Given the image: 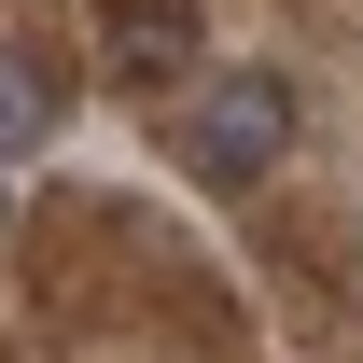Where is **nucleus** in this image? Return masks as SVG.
<instances>
[{
    "instance_id": "f03ea898",
    "label": "nucleus",
    "mask_w": 363,
    "mask_h": 363,
    "mask_svg": "<svg viewBox=\"0 0 363 363\" xmlns=\"http://www.w3.org/2000/svg\"><path fill=\"white\" fill-rule=\"evenodd\" d=\"M98 56H112V84H182L196 70V0H98Z\"/></svg>"
},
{
    "instance_id": "f257e3e1",
    "label": "nucleus",
    "mask_w": 363,
    "mask_h": 363,
    "mask_svg": "<svg viewBox=\"0 0 363 363\" xmlns=\"http://www.w3.org/2000/svg\"><path fill=\"white\" fill-rule=\"evenodd\" d=\"M279 154H294V70H266V56L210 70V84H196V112H182V168L238 196V182H266Z\"/></svg>"
},
{
    "instance_id": "7ed1b4c3",
    "label": "nucleus",
    "mask_w": 363,
    "mask_h": 363,
    "mask_svg": "<svg viewBox=\"0 0 363 363\" xmlns=\"http://www.w3.org/2000/svg\"><path fill=\"white\" fill-rule=\"evenodd\" d=\"M56 126H70V70L43 43H0V154H43Z\"/></svg>"
}]
</instances>
